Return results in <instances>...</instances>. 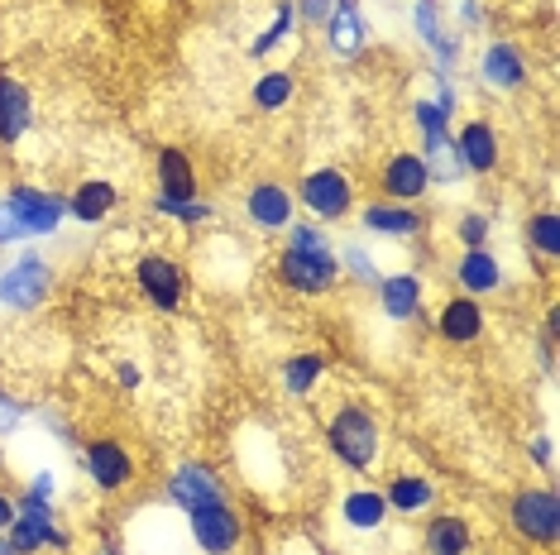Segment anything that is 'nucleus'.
<instances>
[{"label": "nucleus", "instance_id": "1", "mask_svg": "<svg viewBox=\"0 0 560 555\" xmlns=\"http://www.w3.org/2000/svg\"><path fill=\"white\" fill-rule=\"evenodd\" d=\"M326 445L345 469L355 474H374L384 460V421L374 407L364 403H340L331 417H326Z\"/></svg>", "mask_w": 560, "mask_h": 555}, {"label": "nucleus", "instance_id": "2", "mask_svg": "<svg viewBox=\"0 0 560 555\" xmlns=\"http://www.w3.org/2000/svg\"><path fill=\"white\" fill-rule=\"evenodd\" d=\"M278 283L288 293H302V297H321V293H336L340 287V259L336 249H283L273 263Z\"/></svg>", "mask_w": 560, "mask_h": 555}, {"label": "nucleus", "instance_id": "3", "mask_svg": "<svg viewBox=\"0 0 560 555\" xmlns=\"http://www.w3.org/2000/svg\"><path fill=\"white\" fill-rule=\"evenodd\" d=\"M5 211H10V221L20 225V239L24 235L44 239V235H53L58 225H63L68 197H58V192H48V187H34V183H20V187H10Z\"/></svg>", "mask_w": 560, "mask_h": 555}, {"label": "nucleus", "instance_id": "4", "mask_svg": "<svg viewBox=\"0 0 560 555\" xmlns=\"http://www.w3.org/2000/svg\"><path fill=\"white\" fill-rule=\"evenodd\" d=\"M508 517H513V532L522 541H532V546H541V551H556V541H560V498H556V489H522V493H513Z\"/></svg>", "mask_w": 560, "mask_h": 555}, {"label": "nucleus", "instance_id": "5", "mask_svg": "<svg viewBox=\"0 0 560 555\" xmlns=\"http://www.w3.org/2000/svg\"><path fill=\"white\" fill-rule=\"evenodd\" d=\"M48 293H53V269H48V259L34 255V249L0 273V301H5L10 311H39Z\"/></svg>", "mask_w": 560, "mask_h": 555}, {"label": "nucleus", "instance_id": "6", "mask_svg": "<svg viewBox=\"0 0 560 555\" xmlns=\"http://www.w3.org/2000/svg\"><path fill=\"white\" fill-rule=\"evenodd\" d=\"M297 201L316 221H345V215L355 211V183H350L340 168H312L297 183Z\"/></svg>", "mask_w": 560, "mask_h": 555}, {"label": "nucleus", "instance_id": "7", "mask_svg": "<svg viewBox=\"0 0 560 555\" xmlns=\"http://www.w3.org/2000/svg\"><path fill=\"white\" fill-rule=\"evenodd\" d=\"M82 469H87V479H92V484L101 489V493H125V489L139 479L135 455H130L120 441H111V436L92 441L87 451H82Z\"/></svg>", "mask_w": 560, "mask_h": 555}, {"label": "nucleus", "instance_id": "8", "mask_svg": "<svg viewBox=\"0 0 560 555\" xmlns=\"http://www.w3.org/2000/svg\"><path fill=\"white\" fill-rule=\"evenodd\" d=\"M168 503L173 508H202V503H226L230 498V489H226V479L216 474L211 465H202V460H178L173 465V474H168Z\"/></svg>", "mask_w": 560, "mask_h": 555}, {"label": "nucleus", "instance_id": "9", "mask_svg": "<svg viewBox=\"0 0 560 555\" xmlns=\"http://www.w3.org/2000/svg\"><path fill=\"white\" fill-rule=\"evenodd\" d=\"M135 283L154 311H178L182 297H187V273H182V263L168 259V255H144L135 263Z\"/></svg>", "mask_w": 560, "mask_h": 555}, {"label": "nucleus", "instance_id": "10", "mask_svg": "<svg viewBox=\"0 0 560 555\" xmlns=\"http://www.w3.org/2000/svg\"><path fill=\"white\" fill-rule=\"evenodd\" d=\"M187 522H192V536L206 555H235L240 536H245V522L240 513L226 503H202V508H187Z\"/></svg>", "mask_w": 560, "mask_h": 555}, {"label": "nucleus", "instance_id": "11", "mask_svg": "<svg viewBox=\"0 0 560 555\" xmlns=\"http://www.w3.org/2000/svg\"><path fill=\"white\" fill-rule=\"evenodd\" d=\"M321 29L340 63H360L364 48H369V29H364V15L355 0H331V15H326Z\"/></svg>", "mask_w": 560, "mask_h": 555}, {"label": "nucleus", "instance_id": "12", "mask_svg": "<svg viewBox=\"0 0 560 555\" xmlns=\"http://www.w3.org/2000/svg\"><path fill=\"white\" fill-rule=\"evenodd\" d=\"M455 153H460V168L474 177H489L498 159H503V149H498V130L489 125L484 115H474L460 125V135H455Z\"/></svg>", "mask_w": 560, "mask_h": 555}, {"label": "nucleus", "instance_id": "13", "mask_svg": "<svg viewBox=\"0 0 560 555\" xmlns=\"http://www.w3.org/2000/svg\"><path fill=\"white\" fill-rule=\"evenodd\" d=\"M379 187H384V197L398 201V207L422 201L426 192H431V173H426L422 153H393V159L384 163V173H379Z\"/></svg>", "mask_w": 560, "mask_h": 555}, {"label": "nucleus", "instance_id": "14", "mask_svg": "<svg viewBox=\"0 0 560 555\" xmlns=\"http://www.w3.org/2000/svg\"><path fill=\"white\" fill-rule=\"evenodd\" d=\"M5 536H10V546H15V555H34V551H72V536L68 532H58V522L53 517H44V513H20L15 508V522L5 527Z\"/></svg>", "mask_w": 560, "mask_h": 555}, {"label": "nucleus", "instance_id": "15", "mask_svg": "<svg viewBox=\"0 0 560 555\" xmlns=\"http://www.w3.org/2000/svg\"><path fill=\"white\" fill-rule=\"evenodd\" d=\"M436 335H441L446 345H474L484 335V307L479 297H450L441 311H436Z\"/></svg>", "mask_w": 560, "mask_h": 555}, {"label": "nucleus", "instance_id": "16", "mask_svg": "<svg viewBox=\"0 0 560 555\" xmlns=\"http://www.w3.org/2000/svg\"><path fill=\"white\" fill-rule=\"evenodd\" d=\"M34 125V96L20 77L0 72V144H20Z\"/></svg>", "mask_w": 560, "mask_h": 555}, {"label": "nucleus", "instance_id": "17", "mask_svg": "<svg viewBox=\"0 0 560 555\" xmlns=\"http://www.w3.org/2000/svg\"><path fill=\"white\" fill-rule=\"evenodd\" d=\"M479 72H484V82L498 87V91H522L527 87V58H522V48L508 44V39H494L489 48H484Z\"/></svg>", "mask_w": 560, "mask_h": 555}, {"label": "nucleus", "instance_id": "18", "mask_svg": "<svg viewBox=\"0 0 560 555\" xmlns=\"http://www.w3.org/2000/svg\"><path fill=\"white\" fill-rule=\"evenodd\" d=\"M379 307H384V317L388 321H417L422 317V293H426V283H422V273H388L379 278Z\"/></svg>", "mask_w": 560, "mask_h": 555}, {"label": "nucleus", "instance_id": "19", "mask_svg": "<svg viewBox=\"0 0 560 555\" xmlns=\"http://www.w3.org/2000/svg\"><path fill=\"white\" fill-rule=\"evenodd\" d=\"M158 197L163 201H197V168H192V153L187 149H158Z\"/></svg>", "mask_w": 560, "mask_h": 555}, {"label": "nucleus", "instance_id": "20", "mask_svg": "<svg viewBox=\"0 0 560 555\" xmlns=\"http://www.w3.org/2000/svg\"><path fill=\"white\" fill-rule=\"evenodd\" d=\"M360 225L369 235H388V239H412L426 231L422 211L417 207H398V201H369V207L360 211Z\"/></svg>", "mask_w": 560, "mask_h": 555}, {"label": "nucleus", "instance_id": "21", "mask_svg": "<svg viewBox=\"0 0 560 555\" xmlns=\"http://www.w3.org/2000/svg\"><path fill=\"white\" fill-rule=\"evenodd\" d=\"M455 283H460V293L465 297H489L503 287V263H498V255L489 245L484 249H465L455 263Z\"/></svg>", "mask_w": 560, "mask_h": 555}, {"label": "nucleus", "instance_id": "22", "mask_svg": "<svg viewBox=\"0 0 560 555\" xmlns=\"http://www.w3.org/2000/svg\"><path fill=\"white\" fill-rule=\"evenodd\" d=\"M245 215L259 231H288L292 225V192L283 183H254L245 197Z\"/></svg>", "mask_w": 560, "mask_h": 555}, {"label": "nucleus", "instance_id": "23", "mask_svg": "<svg viewBox=\"0 0 560 555\" xmlns=\"http://www.w3.org/2000/svg\"><path fill=\"white\" fill-rule=\"evenodd\" d=\"M115 207H120V192H115V183H106V177H87V183H77L68 197V215L82 225H101Z\"/></svg>", "mask_w": 560, "mask_h": 555}, {"label": "nucleus", "instance_id": "24", "mask_svg": "<svg viewBox=\"0 0 560 555\" xmlns=\"http://www.w3.org/2000/svg\"><path fill=\"white\" fill-rule=\"evenodd\" d=\"M422 551L426 555H470L474 551V532L460 513H436L422 527Z\"/></svg>", "mask_w": 560, "mask_h": 555}, {"label": "nucleus", "instance_id": "25", "mask_svg": "<svg viewBox=\"0 0 560 555\" xmlns=\"http://www.w3.org/2000/svg\"><path fill=\"white\" fill-rule=\"evenodd\" d=\"M412 29H417V39L431 48L441 63H450V67L460 63V39H455V34H446L441 5H436V0H417V5H412Z\"/></svg>", "mask_w": 560, "mask_h": 555}, {"label": "nucleus", "instance_id": "26", "mask_svg": "<svg viewBox=\"0 0 560 555\" xmlns=\"http://www.w3.org/2000/svg\"><path fill=\"white\" fill-rule=\"evenodd\" d=\"M388 503H384V489H355L340 498V522L355 527V532H379L388 522Z\"/></svg>", "mask_w": 560, "mask_h": 555}, {"label": "nucleus", "instance_id": "27", "mask_svg": "<svg viewBox=\"0 0 560 555\" xmlns=\"http://www.w3.org/2000/svg\"><path fill=\"white\" fill-rule=\"evenodd\" d=\"M384 503H388V513H398V517H417L436 503V489H431V479H422V474H393L384 489Z\"/></svg>", "mask_w": 560, "mask_h": 555}, {"label": "nucleus", "instance_id": "28", "mask_svg": "<svg viewBox=\"0 0 560 555\" xmlns=\"http://www.w3.org/2000/svg\"><path fill=\"white\" fill-rule=\"evenodd\" d=\"M326 379V355L321 349H302L283 365V393L288 397H312V388Z\"/></svg>", "mask_w": 560, "mask_h": 555}, {"label": "nucleus", "instance_id": "29", "mask_svg": "<svg viewBox=\"0 0 560 555\" xmlns=\"http://www.w3.org/2000/svg\"><path fill=\"white\" fill-rule=\"evenodd\" d=\"M522 239H527V249L532 255H541V259H560V215L551 207H541V211H532L527 215V225H522Z\"/></svg>", "mask_w": 560, "mask_h": 555}, {"label": "nucleus", "instance_id": "30", "mask_svg": "<svg viewBox=\"0 0 560 555\" xmlns=\"http://www.w3.org/2000/svg\"><path fill=\"white\" fill-rule=\"evenodd\" d=\"M422 163H426V173H431V183H441V187H455L460 177H470L465 168H460L455 139H441V144H422Z\"/></svg>", "mask_w": 560, "mask_h": 555}, {"label": "nucleus", "instance_id": "31", "mask_svg": "<svg viewBox=\"0 0 560 555\" xmlns=\"http://www.w3.org/2000/svg\"><path fill=\"white\" fill-rule=\"evenodd\" d=\"M292 91H297V77L278 67V72H259V82H254L249 101L259 106V111H283V106L292 101Z\"/></svg>", "mask_w": 560, "mask_h": 555}, {"label": "nucleus", "instance_id": "32", "mask_svg": "<svg viewBox=\"0 0 560 555\" xmlns=\"http://www.w3.org/2000/svg\"><path fill=\"white\" fill-rule=\"evenodd\" d=\"M292 20H297V10H292V0H278L273 5V24L264 34H254V44H249V58H269L278 44L292 34Z\"/></svg>", "mask_w": 560, "mask_h": 555}, {"label": "nucleus", "instance_id": "33", "mask_svg": "<svg viewBox=\"0 0 560 555\" xmlns=\"http://www.w3.org/2000/svg\"><path fill=\"white\" fill-rule=\"evenodd\" d=\"M340 273H345V278H355V283L360 287H374V283H379V263H374L369 259V249H364V245H345V249H340Z\"/></svg>", "mask_w": 560, "mask_h": 555}, {"label": "nucleus", "instance_id": "34", "mask_svg": "<svg viewBox=\"0 0 560 555\" xmlns=\"http://www.w3.org/2000/svg\"><path fill=\"white\" fill-rule=\"evenodd\" d=\"M489 235H494V215L489 211H465L455 221V239L465 249H484V245H489Z\"/></svg>", "mask_w": 560, "mask_h": 555}, {"label": "nucleus", "instance_id": "35", "mask_svg": "<svg viewBox=\"0 0 560 555\" xmlns=\"http://www.w3.org/2000/svg\"><path fill=\"white\" fill-rule=\"evenodd\" d=\"M412 120H417V130H422V144H441V139H450V115H446V111H436L431 101H412Z\"/></svg>", "mask_w": 560, "mask_h": 555}, {"label": "nucleus", "instance_id": "36", "mask_svg": "<svg viewBox=\"0 0 560 555\" xmlns=\"http://www.w3.org/2000/svg\"><path fill=\"white\" fill-rule=\"evenodd\" d=\"M154 211L173 215V221H182V225H202V221L216 215V207H206V201H163V197H154Z\"/></svg>", "mask_w": 560, "mask_h": 555}, {"label": "nucleus", "instance_id": "37", "mask_svg": "<svg viewBox=\"0 0 560 555\" xmlns=\"http://www.w3.org/2000/svg\"><path fill=\"white\" fill-rule=\"evenodd\" d=\"M288 249H331V239L316 231V225L297 221V225H288Z\"/></svg>", "mask_w": 560, "mask_h": 555}, {"label": "nucleus", "instance_id": "38", "mask_svg": "<svg viewBox=\"0 0 560 555\" xmlns=\"http://www.w3.org/2000/svg\"><path fill=\"white\" fill-rule=\"evenodd\" d=\"M292 10H297L302 24H326V15H331V0H292Z\"/></svg>", "mask_w": 560, "mask_h": 555}, {"label": "nucleus", "instance_id": "39", "mask_svg": "<svg viewBox=\"0 0 560 555\" xmlns=\"http://www.w3.org/2000/svg\"><path fill=\"white\" fill-rule=\"evenodd\" d=\"M24 417H29V407L15 403V397H10V393H0V431H15Z\"/></svg>", "mask_w": 560, "mask_h": 555}, {"label": "nucleus", "instance_id": "40", "mask_svg": "<svg viewBox=\"0 0 560 555\" xmlns=\"http://www.w3.org/2000/svg\"><path fill=\"white\" fill-rule=\"evenodd\" d=\"M532 460H537L541 469H551V465H556V445H551V436H537V441H532Z\"/></svg>", "mask_w": 560, "mask_h": 555}, {"label": "nucleus", "instance_id": "41", "mask_svg": "<svg viewBox=\"0 0 560 555\" xmlns=\"http://www.w3.org/2000/svg\"><path fill=\"white\" fill-rule=\"evenodd\" d=\"M436 111H446V115H455V91H450V82L446 77H436Z\"/></svg>", "mask_w": 560, "mask_h": 555}, {"label": "nucleus", "instance_id": "42", "mask_svg": "<svg viewBox=\"0 0 560 555\" xmlns=\"http://www.w3.org/2000/svg\"><path fill=\"white\" fill-rule=\"evenodd\" d=\"M20 239V225L10 221V211H5V201H0V245H15Z\"/></svg>", "mask_w": 560, "mask_h": 555}, {"label": "nucleus", "instance_id": "43", "mask_svg": "<svg viewBox=\"0 0 560 555\" xmlns=\"http://www.w3.org/2000/svg\"><path fill=\"white\" fill-rule=\"evenodd\" d=\"M10 522H15V498H10V493L0 489V532H5Z\"/></svg>", "mask_w": 560, "mask_h": 555}, {"label": "nucleus", "instance_id": "44", "mask_svg": "<svg viewBox=\"0 0 560 555\" xmlns=\"http://www.w3.org/2000/svg\"><path fill=\"white\" fill-rule=\"evenodd\" d=\"M115 379H120V388H139V369L135 365H120Z\"/></svg>", "mask_w": 560, "mask_h": 555}, {"label": "nucleus", "instance_id": "45", "mask_svg": "<svg viewBox=\"0 0 560 555\" xmlns=\"http://www.w3.org/2000/svg\"><path fill=\"white\" fill-rule=\"evenodd\" d=\"M29 489H34V493H48V498H53V489H58V484H53V474H34V484H29Z\"/></svg>", "mask_w": 560, "mask_h": 555}, {"label": "nucleus", "instance_id": "46", "mask_svg": "<svg viewBox=\"0 0 560 555\" xmlns=\"http://www.w3.org/2000/svg\"><path fill=\"white\" fill-rule=\"evenodd\" d=\"M460 20H465V24H479V5H474V0H465V5H460Z\"/></svg>", "mask_w": 560, "mask_h": 555}, {"label": "nucleus", "instance_id": "47", "mask_svg": "<svg viewBox=\"0 0 560 555\" xmlns=\"http://www.w3.org/2000/svg\"><path fill=\"white\" fill-rule=\"evenodd\" d=\"M0 555H15V546H10V536L0 532Z\"/></svg>", "mask_w": 560, "mask_h": 555}, {"label": "nucleus", "instance_id": "48", "mask_svg": "<svg viewBox=\"0 0 560 555\" xmlns=\"http://www.w3.org/2000/svg\"><path fill=\"white\" fill-rule=\"evenodd\" d=\"M101 555H115V551H111V546H106V551H101Z\"/></svg>", "mask_w": 560, "mask_h": 555}]
</instances>
